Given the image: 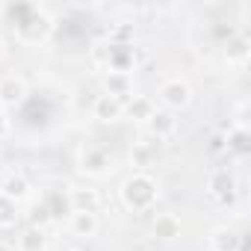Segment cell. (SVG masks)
Returning a JSON list of instances; mask_svg holds the SVG:
<instances>
[{"label":"cell","instance_id":"8","mask_svg":"<svg viewBox=\"0 0 251 251\" xmlns=\"http://www.w3.org/2000/svg\"><path fill=\"white\" fill-rule=\"evenodd\" d=\"M207 192L213 198H219L222 204L233 201V195H236V177H233V172L230 169H213L207 175Z\"/></svg>","mask_w":251,"mask_h":251},{"label":"cell","instance_id":"16","mask_svg":"<svg viewBox=\"0 0 251 251\" xmlns=\"http://www.w3.org/2000/svg\"><path fill=\"white\" fill-rule=\"evenodd\" d=\"M154 109H157V100L148 98V95H133V98L124 100V118L136 121V124H145Z\"/></svg>","mask_w":251,"mask_h":251},{"label":"cell","instance_id":"9","mask_svg":"<svg viewBox=\"0 0 251 251\" xmlns=\"http://www.w3.org/2000/svg\"><path fill=\"white\" fill-rule=\"evenodd\" d=\"M92 118L100 121V124H115V121H121V118H124V100H118V98L100 92V95L92 100Z\"/></svg>","mask_w":251,"mask_h":251},{"label":"cell","instance_id":"15","mask_svg":"<svg viewBox=\"0 0 251 251\" xmlns=\"http://www.w3.org/2000/svg\"><path fill=\"white\" fill-rule=\"evenodd\" d=\"M68 204H71V213H98L100 210V192L92 186L68 189Z\"/></svg>","mask_w":251,"mask_h":251},{"label":"cell","instance_id":"22","mask_svg":"<svg viewBox=\"0 0 251 251\" xmlns=\"http://www.w3.org/2000/svg\"><path fill=\"white\" fill-rule=\"evenodd\" d=\"M225 56H227V62L242 65V62L248 59V39H245V36H233V39H227V50H225Z\"/></svg>","mask_w":251,"mask_h":251},{"label":"cell","instance_id":"23","mask_svg":"<svg viewBox=\"0 0 251 251\" xmlns=\"http://www.w3.org/2000/svg\"><path fill=\"white\" fill-rule=\"evenodd\" d=\"M109 42L112 45H133V24H118L109 30Z\"/></svg>","mask_w":251,"mask_h":251},{"label":"cell","instance_id":"6","mask_svg":"<svg viewBox=\"0 0 251 251\" xmlns=\"http://www.w3.org/2000/svg\"><path fill=\"white\" fill-rule=\"evenodd\" d=\"M30 89H27V80L18 77V74H6V77H0V109H15L27 100Z\"/></svg>","mask_w":251,"mask_h":251},{"label":"cell","instance_id":"13","mask_svg":"<svg viewBox=\"0 0 251 251\" xmlns=\"http://www.w3.org/2000/svg\"><path fill=\"white\" fill-rule=\"evenodd\" d=\"M210 251H242V233L230 225H219L207 236Z\"/></svg>","mask_w":251,"mask_h":251},{"label":"cell","instance_id":"11","mask_svg":"<svg viewBox=\"0 0 251 251\" xmlns=\"http://www.w3.org/2000/svg\"><path fill=\"white\" fill-rule=\"evenodd\" d=\"M39 207H42V213L48 216V222L68 219V213H71L68 192H62V189H48V192H42V198H39Z\"/></svg>","mask_w":251,"mask_h":251},{"label":"cell","instance_id":"14","mask_svg":"<svg viewBox=\"0 0 251 251\" xmlns=\"http://www.w3.org/2000/svg\"><path fill=\"white\" fill-rule=\"evenodd\" d=\"M103 95H112L118 100L133 98L136 95V77L133 74H115V71L103 74Z\"/></svg>","mask_w":251,"mask_h":251},{"label":"cell","instance_id":"17","mask_svg":"<svg viewBox=\"0 0 251 251\" xmlns=\"http://www.w3.org/2000/svg\"><path fill=\"white\" fill-rule=\"evenodd\" d=\"M180 230H183V225H180V219H177L175 213H157L154 222H151V233H154L157 239H163V242L177 239Z\"/></svg>","mask_w":251,"mask_h":251},{"label":"cell","instance_id":"21","mask_svg":"<svg viewBox=\"0 0 251 251\" xmlns=\"http://www.w3.org/2000/svg\"><path fill=\"white\" fill-rule=\"evenodd\" d=\"M154 157H157V151H154L151 142H139V145H133V151H130V163L136 166V172H145V169L154 163Z\"/></svg>","mask_w":251,"mask_h":251},{"label":"cell","instance_id":"4","mask_svg":"<svg viewBox=\"0 0 251 251\" xmlns=\"http://www.w3.org/2000/svg\"><path fill=\"white\" fill-rule=\"evenodd\" d=\"M112 151L106 148V145H100V142H86L83 148H80V160H77V166H80V172L83 175H89V177H106L109 172H112Z\"/></svg>","mask_w":251,"mask_h":251},{"label":"cell","instance_id":"3","mask_svg":"<svg viewBox=\"0 0 251 251\" xmlns=\"http://www.w3.org/2000/svg\"><path fill=\"white\" fill-rule=\"evenodd\" d=\"M192 103V86L189 80L183 77H166L160 86H157V106L169 109V112H180Z\"/></svg>","mask_w":251,"mask_h":251},{"label":"cell","instance_id":"24","mask_svg":"<svg viewBox=\"0 0 251 251\" xmlns=\"http://www.w3.org/2000/svg\"><path fill=\"white\" fill-rule=\"evenodd\" d=\"M9 133H12V118L6 109H0V139H6Z\"/></svg>","mask_w":251,"mask_h":251},{"label":"cell","instance_id":"26","mask_svg":"<svg viewBox=\"0 0 251 251\" xmlns=\"http://www.w3.org/2000/svg\"><path fill=\"white\" fill-rule=\"evenodd\" d=\"M3 12H6V9H3V6H0V15H3Z\"/></svg>","mask_w":251,"mask_h":251},{"label":"cell","instance_id":"25","mask_svg":"<svg viewBox=\"0 0 251 251\" xmlns=\"http://www.w3.org/2000/svg\"><path fill=\"white\" fill-rule=\"evenodd\" d=\"M3 59H6V42L0 39V62H3Z\"/></svg>","mask_w":251,"mask_h":251},{"label":"cell","instance_id":"2","mask_svg":"<svg viewBox=\"0 0 251 251\" xmlns=\"http://www.w3.org/2000/svg\"><path fill=\"white\" fill-rule=\"evenodd\" d=\"M118 198L130 213H148L160 201V183L148 172H133V175L124 177V183L118 189Z\"/></svg>","mask_w":251,"mask_h":251},{"label":"cell","instance_id":"5","mask_svg":"<svg viewBox=\"0 0 251 251\" xmlns=\"http://www.w3.org/2000/svg\"><path fill=\"white\" fill-rule=\"evenodd\" d=\"M98 53L103 56V71H115V74H133L136 71V48L133 45H112L103 42L98 45Z\"/></svg>","mask_w":251,"mask_h":251},{"label":"cell","instance_id":"10","mask_svg":"<svg viewBox=\"0 0 251 251\" xmlns=\"http://www.w3.org/2000/svg\"><path fill=\"white\" fill-rule=\"evenodd\" d=\"M0 195H6V198L15 201V204H24V201L33 198V183H30L27 175H21V172H9L3 180H0Z\"/></svg>","mask_w":251,"mask_h":251},{"label":"cell","instance_id":"7","mask_svg":"<svg viewBox=\"0 0 251 251\" xmlns=\"http://www.w3.org/2000/svg\"><path fill=\"white\" fill-rule=\"evenodd\" d=\"M145 130H148L151 139L166 142V139H172V136L177 133V115L169 112V109H163V106H157V109L151 112V118L145 121Z\"/></svg>","mask_w":251,"mask_h":251},{"label":"cell","instance_id":"18","mask_svg":"<svg viewBox=\"0 0 251 251\" xmlns=\"http://www.w3.org/2000/svg\"><path fill=\"white\" fill-rule=\"evenodd\" d=\"M15 251H48V227L27 225V227L18 233Z\"/></svg>","mask_w":251,"mask_h":251},{"label":"cell","instance_id":"19","mask_svg":"<svg viewBox=\"0 0 251 251\" xmlns=\"http://www.w3.org/2000/svg\"><path fill=\"white\" fill-rule=\"evenodd\" d=\"M225 145H227V151H233V154H239V157H245V154L251 151V136H248V127H245V124H236V127L227 130Z\"/></svg>","mask_w":251,"mask_h":251},{"label":"cell","instance_id":"20","mask_svg":"<svg viewBox=\"0 0 251 251\" xmlns=\"http://www.w3.org/2000/svg\"><path fill=\"white\" fill-rule=\"evenodd\" d=\"M18 222H21V204L0 195V230H12Z\"/></svg>","mask_w":251,"mask_h":251},{"label":"cell","instance_id":"12","mask_svg":"<svg viewBox=\"0 0 251 251\" xmlns=\"http://www.w3.org/2000/svg\"><path fill=\"white\" fill-rule=\"evenodd\" d=\"M65 227L77 239H92L100 230V219H98V213H68Z\"/></svg>","mask_w":251,"mask_h":251},{"label":"cell","instance_id":"1","mask_svg":"<svg viewBox=\"0 0 251 251\" xmlns=\"http://www.w3.org/2000/svg\"><path fill=\"white\" fill-rule=\"evenodd\" d=\"M12 15H15L12 30H15V39L21 45H45L50 39L53 18L48 15V9H42L36 3H18L12 9Z\"/></svg>","mask_w":251,"mask_h":251}]
</instances>
